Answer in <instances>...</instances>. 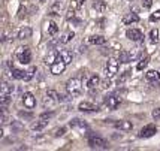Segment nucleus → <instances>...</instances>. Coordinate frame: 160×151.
I'll return each mask as SVG.
<instances>
[{"label":"nucleus","instance_id":"f704fd0d","mask_svg":"<svg viewBox=\"0 0 160 151\" xmlns=\"http://www.w3.org/2000/svg\"><path fill=\"white\" fill-rule=\"evenodd\" d=\"M160 20V11H156L150 15V21H159Z\"/></svg>","mask_w":160,"mask_h":151},{"label":"nucleus","instance_id":"58836bf2","mask_svg":"<svg viewBox=\"0 0 160 151\" xmlns=\"http://www.w3.org/2000/svg\"><path fill=\"white\" fill-rule=\"evenodd\" d=\"M64 132H66V129H64V127H60V129H57V130H56V133H54V136H56V138L63 136V135H64Z\"/></svg>","mask_w":160,"mask_h":151},{"label":"nucleus","instance_id":"412c9836","mask_svg":"<svg viewBox=\"0 0 160 151\" xmlns=\"http://www.w3.org/2000/svg\"><path fill=\"white\" fill-rule=\"evenodd\" d=\"M58 60V51H51L47 57H45V64L51 66L52 63H56Z\"/></svg>","mask_w":160,"mask_h":151},{"label":"nucleus","instance_id":"c756f323","mask_svg":"<svg viewBox=\"0 0 160 151\" xmlns=\"http://www.w3.org/2000/svg\"><path fill=\"white\" fill-rule=\"evenodd\" d=\"M58 102V100H56V99H52L51 96H45V99H43V106H54L56 103Z\"/></svg>","mask_w":160,"mask_h":151},{"label":"nucleus","instance_id":"0eeeda50","mask_svg":"<svg viewBox=\"0 0 160 151\" xmlns=\"http://www.w3.org/2000/svg\"><path fill=\"white\" fill-rule=\"evenodd\" d=\"M66 66H68V64L58 57V60H57L56 63H52V64L49 66V69H51V73H52V75H62L63 72H64V69H66Z\"/></svg>","mask_w":160,"mask_h":151},{"label":"nucleus","instance_id":"f8f14e48","mask_svg":"<svg viewBox=\"0 0 160 151\" xmlns=\"http://www.w3.org/2000/svg\"><path fill=\"white\" fill-rule=\"evenodd\" d=\"M62 9H63V2L62 0H57V2H54V3L49 6L48 15L49 17H57V15H60Z\"/></svg>","mask_w":160,"mask_h":151},{"label":"nucleus","instance_id":"20e7f679","mask_svg":"<svg viewBox=\"0 0 160 151\" xmlns=\"http://www.w3.org/2000/svg\"><path fill=\"white\" fill-rule=\"evenodd\" d=\"M88 145L91 148H108V142L106 139H103L102 136H98V135H90L88 136Z\"/></svg>","mask_w":160,"mask_h":151},{"label":"nucleus","instance_id":"f03ea898","mask_svg":"<svg viewBox=\"0 0 160 151\" xmlns=\"http://www.w3.org/2000/svg\"><path fill=\"white\" fill-rule=\"evenodd\" d=\"M15 57L21 64H28L32 62V51H30L28 47H20L15 53Z\"/></svg>","mask_w":160,"mask_h":151},{"label":"nucleus","instance_id":"aec40b11","mask_svg":"<svg viewBox=\"0 0 160 151\" xmlns=\"http://www.w3.org/2000/svg\"><path fill=\"white\" fill-rule=\"evenodd\" d=\"M47 126H48V121H47L45 118H41L39 121H36V123L32 126V130L33 132H42Z\"/></svg>","mask_w":160,"mask_h":151},{"label":"nucleus","instance_id":"cd10ccee","mask_svg":"<svg viewBox=\"0 0 160 151\" xmlns=\"http://www.w3.org/2000/svg\"><path fill=\"white\" fill-rule=\"evenodd\" d=\"M57 32H58V26L56 23H49L48 24V34L49 36H56Z\"/></svg>","mask_w":160,"mask_h":151},{"label":"nucleus","instance_id":"9b49d317","mask_svg":"<svg viewBox=\"0 0 160 151\" xmlns=\"http://www.w3.org/2000/svg\"><path fill=\"white\" fill-rule=\"evenodd\" d=\"M69 126L72 127V129H73V130H78L79 133H84V132H85L87 129H88V126H87V124L84 123L82 120H78V118H75V120H72V121L69 123Z\"/></svg>","mask_w":160,"mask_h":151},{"label":"nucleus","instance_id":"4468645a","mask_svg":"<svg viewBox=\"0 0 160 151\" xmlns=\"http://www.w3.org/2000/svg\"><path fill=\"white\" fill-rule=\"evenodd\" d=\"M58 57H60L66 64H70L72 60H73V54H72L70 51H68V49H62V51H58Z\"/></svg>","mask_w":160,"mask_h":151},{"label":"nucleus","instance_id":"4be33fe9","mask_svg":"<svg viewBox=\"0 0 160 151\" xmlns=\"http://www.w3.org/2000/svg\"><path fill=\"white\" fill-rule=\"evenodd\" d=\"M99 84H100V78H99L98 75H91L90 78H88V81H87V87L90 90H93V88H96Z\"/></svg>","mask_w":160,"mask_h":151},{"label":"nucleus","instance_id":"ea45409f","mask_svg":"<svg viewBox=\"0 0 160 151\" xmlns=\"http://www.w3.org/2000/svg\"><path fill=\"white\" fill-rule=\"evenodd\" d=\"M151 115H153V118H160V108H156V109H153Z\"/></svg>","mask_w":160,"mask_h":151},{"label":"nucleus","instance_id":"b1692460","mask_svg":"<svg viewBox=\"0 0 160 151\" xmlns=\"http://www.w3.org/2000/svg\"><path fill=\"white\" fill-rule=\"evenodd\" d=\"M88 42H90L91 45H103V43H106V39H105L103 36H90Z\"/></svg>","mask_w":160,"mask_h":151},{"label":"nucleus","instance_id":"c9c22d12","mask_svg":"<svg viewBox=\"0 0 160 151\" xmlns=\"http://www.w3.org/2000/svg\"><path fill=\"white\" fill-rule=\"evenodd\" d=\"M142 6L145 8V9H150V8L153 6V0H142Z\"/></svg>","mask_w":160,"mask_h":151},{"label":"nucleus","instance_id":"473e14b6","mask_svg":"<svg viewBox=\"0 0 160 151\" xmlns=\"http://www.w3.org/2000/svg\"><path fill=\"white\" fill-rule=\"evenodd\" d=\"M47 94H48V96H51L52 99H56V100H60V94L57 93L56 90H48V91H47Z\"/></svg>","mask_w":160,"mask_h":151},{"label":"nucleus","instance_id":"2eb2a0df","mask_svg":"<svg viewBox=\"0 0 160 151\" xmlns=\"http://www.w3.org/2000/svg\"><path fill=\"white\" fill-rule=\"evenodd\" d=\"M26 75H27V70H21V69H15V68L11 69V76H12L14 79L24 81V79H26Z\"/></svg>","mask_w":160,"mask_h":151},{"label":"nucleus","instance_id":"6ab92c4d","mask_svg":"<svg viewBox=\"0 0 160 151\" xmlns=\"http://www.w3.org/2000/svg\"><path fill=\"white\" fill-rule=\"evenodd\" d=\"M32 34H33V30L30 27H22L20 32H18L17 38H18V39H28V38H32Z\"/></svg>","mask_w":160,"mask_h":151},{"label":"nucleus","instance_id":"a211bd4d","mask_svg":"<svg viewBox=\"0 0 160 151\" xmlns=\"http://www.w3.org/2000/svg\"><path fill=\"white\" fill-rule=\"evenodd\" d=\"M12 91H14V85H9L8 83H3L2 84V88H0V96L12 97Z\"/></svg>","mask_w":160,"mask_h":151},{"label":"nucleus","instance_id":"4c0bfd02","mask_svg":"<svg viewBox=\"0 0 160 151\" xmlns=\"http://www.w3.org/2000/svg\"><path fill=\"white\" fill-rule=\"evenodd\" d=\"M82 3H84V0H73V9H79V8L82 6Z\"/></svg>","mask_w":160,"mask_h":151},{"label":"nucleus","instance_id":"a878e982","mask_svg":"<svg viewBox=\"0 0 160 151\" xmlns=\"http://www.w3.org/2000/svg\"><path fill=\"white\" fill-rule=\"evenodd\" d=\"M73 38H75V33H73V32H68V33L63 34V38L60 39V43H68V42H70Z\"/></svg>","mask_w":160,"mask_h":151},{"label":"nucleus","instance_id":"393cba45","mask_svg":"<svg viewBox=\"0 0 160 151\" xmlns=\"http://www.w3.org/2000/svg\"><path fill=\"white\" fill-rule=\"evenodd\" d=\"M118 60H120V63H124V64L129 62H132V53H129V51H121Z\"/></svg>","mask_w":160,"mask_h":151},{"label":"nucleus","instance_id":"dca6fc26","mask_svg":"<svg viewBox=\"0 0 160 151\" xmlns=\"http://www.w3.org/2000/svg\"><path fill=\"white\" fill-rule=\"evenodd\" d=\"M139 21V17H138V14H135V12H132V14H127L123 17V24H126V26H129V24H133V23H138Z\"/></svg>","mask_w":160,"mask_h":151},{"label":"nucleus","instance_id":"39448f33","mask_svg":"<svg viewBox=\"0 0 160 151\" xmlns=\"http://www.w3.org/2000/svg\"><path fill=\"white\" fill-rule=\"evenodd\" d=\"M121 103V97L117 96V94H111V96L105 97V106L108 109H117Z\"/></svg>","mask_w":160,"mask_h":151},{"label":"nucleus","instance_id":"2f4dec72","mask_svg":"<svg viewBox=\"0 0 160 151\" xmlns=\"http://www.w3.org/2000/svg\"><path fill=\"white\" fill-rule=\"evenodd\" d=\"M35 72H36V68H30L27 70V75H26V79L24 81H30L33 76H35Z\"/></svg>","mask_w":160,"mask_h":151},{"label":"nucleus","instance_id":"6e6552de","mask_svg":"<svg viewBox=\"0 0 160 151\" xmlns=\"http://www.w3.org/2000/svg\"><path fill=\"white\" fill-rule=\"evenodd\" d=\"M78 111H81V112H98L99 106L94 105V103H91V102L84 100V102H81L78 105Z\"/></svg>","mask_w":160,"mask_h":151},{"label":"nucleus","instance_id":"37998d69","mask_svg":"<svg viewBox=\"0 0 160 151\" xmlns=\"http://www.w3.org/2000/svg\"><path fill=\"white\" fill-rule=\"evenodd\" d=\"M39 2H47V0H39Z\"/></svg>","mask_w":160,"mask_h":151},{"label":"nucleus","instance_id":"7ed1b4c3","mask_svg":"<svg viewBox=\"0 0 160 151\" xmlns=\"http://www.w3.org/2000/svg\"><path fill=\"white\" fill-rule=\"evenodd\" d=\"M118 64H120V60L111 57L108 62H106V66H105V73L108 78H112L118 73Z\"/></svg>","mask_w":160,"mask_h":151},{"label":"nucleus","instance_id":"79ce46f5","mask_svg":"<svg viewBox=\"0 0 160 151\" xmlns=\"http://www.w3.org/2000/svg\"><path fill=\"white\" fill-rule=\"evenodd\" d=\"M18 115H20V117H24V118H32V117H33L32 114H28V112H22V111H21Z\"/></svg>","mask_w":160,"mask_h":151},{"label":"nucleus","instance_id":"f257e3e1","mask_svg":"<svg viewBox=\"0 0 160 151\" xmlns=\"http://www.w3.org/2000/svg\"><path fill=\"white\" fill-rule=\"evenodd\" d=\"M66 91H68V94L72 97H77L81 94V91H82V83H81V79L79 78H72L68 81L66 84Z\"/></svg>","mask_w":160,"mask_h":151},{"label":"nucleus","instance_id":"7c9ffc66","mask_svg":"<svg viewBox=\"0 0 160 151\" xmlns=\"http://www.w3.org/2000/svg\"><path fill=\"white\" fill-rule=\"evenodd\" d=\"M100 85H102V88H103V90L111 88V87H112L111 78H108V76H106V79H105V81H102V83H100Z\"/></svg>","mask_w":160,"mask_h":151},{"label":"nucleus","instance_id":"a19ab883","mask_svg":"<svg viewBox=\"0 0 160 151\" xmlns=\"http://www.w3.org/2000/svg\"><path fill=\"white\" fill-rule=\"evenodd\" d=\"M51 117H54V112H52V111H51V112H43L41 115V118H45V120H47V118H51Z\"/></svg>","mask_w":160,"mask_h":151},{"label":"nucleus","instance_id":"1a4fd4ad","mask_svg":"<svg viewBox=\"0 0 160 151\" xmlns=\"http://www.w3.org/2000/svg\"><path fill=\"white\" fill-rule=\"evenodd\" d=\"M22 103H24V106L28 108V109H33L36 106V97L32 94V93H24L22 94Z\"/></svg>","mask_w":160,"mask_h":151},{"label":"nucleus","instance_id":"72a5a7b5","mask_svg":"<svg viewBox=\"0 0 160 151\" xmlns=\"http://www.w3.org/2000/svg\"><path fill=\"white\" fill-rule=\"evenodd\" d=\"M130 73H132V72H130V70H126L124 73H123V75H121V78H120L118 79V85L120 84H123L126 81V79H127V78H129V75H130Z\"/></svg>","mask_w":160,"mask_h":151},{"label":"nucleus","instance_id":"ddd939ff","mask_svg":"<svg viewBox=\"0 0 160 151\" xmlns=\"http://www.w3.org/2000/svg\"><path fill=\"white\" fill-rule=\"evenodd\" d=\"M91 6L99 14H103V12H106V9H108V6H106V3H105L103 0H93Z\"/></svg>","mask_w":160,"mask_h":151},{"label":"nucleus","instance_id":"423d86ee","mask_svg":"<svg viewBox=\"0 0 160 151\" xmlns=\"http://www.w3.org/2000/svg\"><path fill=\"white\" fill-rule=\"evenodd\" d=\"M156 133H157V127H156L154 124H147V126H144L139 130L138 136L139 138H151V136H154Z\"/></svg>","mask_w":160,"mask_h":151},{"label":"nucleus","instance_id":"5701e85b","mask_svg":"<svg viewBox=\"0 0 160 151\" xmlns=\"http://www.w3.org/2000/svg\"><path fill=\"white\" fill-rule=\"evenodd\" d=\"M145 78L148 81H151V83H156V81L160 79V72H157V70H148L145 73Z\"/></svg>","mask_w":160,"mask_h":151},{"label":"nucleus","instance_id":"e433bc0d","mask_svg":"<svg viewBox=\"0 0 160 151\" xmlns=\"http://www.w3.org/2000/svg\"><path fill=\"white\" fill-rule=\"evenodd\" d=\"M73 17H75V9H73V8H70L69 11H68L66 18H68V20H73Z\"/></svg>","mask_w":160,"mask_h":151},{"label":"nucleus","instance_id":"c85d7f7f","mask_svg":"<svg viewBox=\"0 0 160 151\" xmlns=\"http://www.w3.org/2000/svg\"><path fill=\"white\" fill-rule=\"evenodd\" d=\"M157 41H159V30H157V28H153V30L150 32V42H151V43H156Z\"/></svg>","mask_w":160,"mask_h":151},{"label":"nucleus","instance_id":"9d476101","mask_svg":"<svg viewBox=\"0 0 160 151\" xmlns=\"http://www.w3.org/2000/svg\"><path fill=\"white\" fill-rule=\"evenodd\" d=\"M126 36H127V39H130V41H133V42H139V41H142V38H144L142 32L138 30V28H129Z\"/></svg>","mask_w":160,"mask_h":151},{"label":"nucleus","instance_id":"bb28decb","mask_svg":"<svg viewBox=\"0 0 160 151\" xmlns=\"http://www.w3.org/2000/svg\"><path fill=\"white\" fill-rule=\"evenodd\" d=\"M148 63H150V57H144V58H141V60H139V63H138L136 69H138V70H144V69L148 66Z\"/></svg>","mask_w":160,"mask_h":151},{"label":"nucleus","instance_id":"f3484780","mask_svg":"<svg viewBox=\"0 0 160 151\" xmlns=\"http://www.w3.org/2000/svg\"><path fill=\"white\" fill-rule=\"evenodd\" d=\"M115 127H117V129H120V130H123V132H129V130H132L133 124H132V121L121 120V121H118V123H115Z\"/></svg>","mask_w":160,"mask_h":151}]
</instances>
